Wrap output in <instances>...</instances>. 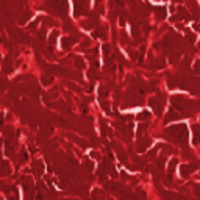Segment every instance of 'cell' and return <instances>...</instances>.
<instances>
[{
	"label": "cell",
	"mask_w": 200,
	"mask_h": 200,
	"mask_svg": "<svg viewBox=\"0 0 200 200\" xmlns=\"http://www.w3.org/2000/svg\"><path fill=\"white\" fill-rule=\"evenodd\" d=\"M166 135L170 136L172 141L183 144L186 141V136H188V128L185 127V125H173V127H169L166 130Z\"/></svg>",
	"instance_id": "obj_1"
},
{
	"label": "cell",
	"mask_w": 200,
	"mask_h": 200,
	"mask_svg": "<svg viewBox=\"0 0 200 200\" xmlns=\"http://www.w3.org/2000/svg\"><path fill=\"white\" fill-rule=\"evenodd\" d=\"M47 8L55 11L60 16H66V13H67V0H48Z\"/></svg>",
	"instance_id": "obj_2"
},
{
	"label": "cell",
	"mask_w": 200,
	"mask_h": 200,
	"mask_svg": "<svg viewBox=\"0 0 200 200\" xmlns=\"http://www.w3.org/2000/svg\"><path fill=\"white\" fill-rule=\"evenodd\" d=\"M89 6V0H73V8H75V16H81Z\"/></svg>",
	"instance_id": "obj_3"
},
{
	"label": "cell",
	"mask_w": 200,
	"mask_h": 200,
	"mask_svg": "<svg viewBox=\"0 0 200 200\" xmlns=\"http://www.w3.org/2000/svg\"><path fill=\"white\" fill-rule=\"evenodd\" d=\"M150 106H152L158 114L163 111V106H164V97L160 94L158 97H152V98H150Z\"/></svg>",
	"instance_id": "obj_4"
},
{
	"label": "cell",
	"mask_w": 200,
	"mask_h": 200,
	"mask_svg": "<svg viewBox=\"0 0 200 200\" xmlns=\"http://www.w3.org/2000/svg\"><path fill=\"white\" fill-rule=\"evenodd\" d=\"M180 117V114L175 111V110H170V111H167V114H166V117H164V122L167 123V122H172V120H177Z\"/></svg>",
	"instance_id": "obj_5"
},
{
	"label": "cell",
	"mask_w": 200,
	"mask_h": 200,
	"mask_svg": "<svg viewBox=\"0 0 200 200\" xmlns=\"http://www.w3.org/2000/svg\"><path fill=\"white\" fill-rule=\"evenodd\" d=\"M77 41V39H73V38H63V41H61V45H63V48L64 50H69L70 48V45Z\"/></svg>",
	"instance_id": "obj_6"
},
{
	"label": "cell",
	"mask_w": 200,
	"mask_h": 200,
	"mask_svg": "<svg viewBox=\"0 0 200 200\" xmlns=\"http://www.w3.org/2000/svg\"><path fill=\"white\" fill-rule=\"evenodd\" d=\"M148 145H150V138H145V139H142V141L138 144L136 148H138V152H144V150H145Z\"/></svg>",
	"instance_id": "obj_7"
},
{
	"label": "cell",
	"mask_w": 200,
	"mask_h": 200,
	"mask_svg": "<svg viewBox=\"0 0 200 200\" xmlns=\"http://www.w3.org/2000/svg\"><path fill=\"white\" fill-rule=\"evenodd\" d=\"M13 70V64H11V56H6L3 60V72H11Z\"/></svg>",
	"instance_id": "obj_8"
},
{
	"label": "cell",
	"mask_w": 200,
	"mask_h": 200,
	"mask_svg": "<svg viewBox=\"0 0 200 200\" xmlns=\"http://www.w3.org/2000/svg\"><path fill=\"white\" fill-rule=\"evenodd\" d=\"M94 38L106 39V27H102L100 30H95V31H94Z\"/></svg>",
	"instance_id": "obj_9"
},
{
	"label": "cell",
	"mask_w": 200,
	"mask_h": 200,
	"mask_svg": "<svg viewBox=\"0 0 200 200\" xmlns=\"http://www.w3.org/2000/svg\"><path fill=\"white\" fill-rule=\"evenodd\" d=\"M195 170V166H183L181 167V175H183V177H188V175L191 173V172H194Z\"/></svg>",
	"instance_id": "obj_10"
},
{
	"label": "cell",
	"mask_w": 200,
	"mask_h": 200,
	"mask_svg": "<svg viewBox=\"0 0 200 200\" xmlns=\"http://www.w3.org/2000/svg\"><path fill=\"white\" fill-rule=\"evenodd\" d=\"M73 64H75V67H77V69H85V61H83V58L81 56H75L73 58Z\"/></svg>",
	"instance_id": "obj_11"
},
{
	"label": "cell",
	"mask_w": 200,
	"mask_h": 200,
	"mask_svg": "<svg viewBox=\"0 0 200 200\" xmlns=\"http://www.w3.org/2000/svg\"><path fill=\"white\" fill-rule=\"evenodd\" d=\"M155 11H156V19L158 20L166 17V8L164 6H158V8H155Z\"/></svg>",
	"instance_id": "obj_12"
},
{
	"label": "cell",
	"mask_w": 200,
	"mask_h": 200,
	"mask_svg": "<svg viewBox=\"0 0 200 200\" xmlns=\"http://www.w3.org/2000/svg\"><path fill=\"white\" fill-rule=\"evenodd\" d=\"M56 36H58V31H53L52 35H50V39H48V48H50V50H53V45H55Z\"/></svg>",
	"instance_id": "obj_13"
},
{
	"label": "cell",
	"mask_w": 200,
	"mask_h": 200,
	"mask_svg": "<svg viewBox=\"0 0 200 200\" xmlns=\"http://www.w3.org/2000/svg\"><path fill=\"white\" fill-rule=\"evenodd\" d=\"M41 81H42L45 86H48V85L53 83V78H52V77H47V75H42V77H41Z\"/></svg>",
	"instance_id": "obj_14"
},
{
	"label": "cell",
	"mask_w": 200,
	"mask_h": 200,
	"mask_svg": "<svg viewBox=\"0 0 200 200\" xmlns=\"http://www.w3.org/2000/svg\"><path fill=\"white\" fill-rule=\"evenodd\" d=\"M33 167H35V172H38V175L42 173V163H41V161H35Z\"/></svg>",
	"instance_id": "obj_15"
},
{
	"label": "cell",
	"mask_w": 200,
	"mask_h": 200,
	"mask_svg": "<svg viewBox=\"0 0 200 200\" xmlns=\"http://www.w3.org/2000/svg\"><path fill=\"white\" fill-rule=\"evenodd\" d=\"M192 130H194V144L198 142V125H192Z\"/></svg>",
	"instance_id": "obj_16"
},
{
	"label": "cell",
	"mask_w": 200,
	"mask_h": 200,
	"mask_svg": "<svg viewBox=\"0 0 200 200\" xmlns=\"http://www.w3.org/2000/svg\"><path fill=\"white\" fill-rule=\"evenodd\" d=\"M100 106H102V108L105 110V113L110 114V103L106 102V100H102V102H100Z\"/></svg>",
	"instance_id": "obj_17"
},
{
	"label": "cell",
	"mask_w": 200,
	"mask_h": 200,
	"mask_svg": "<svg viewBox=\"0 0 200 200\" xmlns=\"http://www.w3.org/2000/svg\"><path fill=\"white\" fill-rule=\"evenodd\" d=\"M81 25H83V28H86V30H91V28L94 27V25H92V20H85Z\"/></svg>",
	"instance_id": "obj_18"
},
{
	"label": "cell",
	"mask_w": 200,
	"mask_h": 200,
	"mask_svg": "<svg viewBox=\"0 0 200 200\" xmlns=\"http://www.w3.org/2000/svg\"><path fill=\"white\" fill-rule=\"evenodd\" d=\"M110 52H111V47H110V44H105L103 45V55L108 58L110 56Z\"/></svg>",
	"instance_id": "obj_19"
},
{
	"label": "cell",
	"mask_w": 200,
	"mask_h": 200,
	"mask_svg": "<svg viewBox=\"0 0 200 200\" xmlns=\"http://www.w3.org/2000/svg\"><path fill=\"white\" fill-rule=\"evenodd\" d=\"M150 116V113H147V111H144V113H141L139 116H138V120H145L147 117Z\"/></svg>",
	"instance_id": "obj_20"
},
{
	"label": "cell",
	"mask_w": 200,
	"mask_h": 200,
	"mask_svg": "<svg viewBox=\"0 0 200 200\" xmlns=\"http://www.w3.org/2000/svg\"><path fill=\"white\" fill-rule=\"evenodd\" d=\"M120 38H122V42H123V44H125V42H128V36H127V33H125V31L120 33Z\"/></svg>",
	"instance_id": "obj_21"
},
{
	"label": "cell",
	"mask_w": 200,
	"mask_h": 200,
	"mask_svg": "<svg viewBox=\"0 0 200 200\" xmlns=\"http://www.w3.org/2000/svg\"><path fill=\"white\" fill-rule=\"evenodd\" d=\"M23 161H27V152H25V150L20 153V163H23Z\"/></svg>",
	"instance_id": "obj_22"
},
{
	"label": "cell",
	"mask_w": 200,
	"mask_h": 200,
	"mask_svg": "<svg viewBox=\"0 0 200 200\" xmlns=\"http://www.w3.org/2000/svg\"><path fill=\"white\" fill-rule=\"evenodd\" d=\"M125 20H127V16L122 13V16H120V25H125Z\"/></svg>",
	"instance_id": "obj_23"
}]
</instances>
